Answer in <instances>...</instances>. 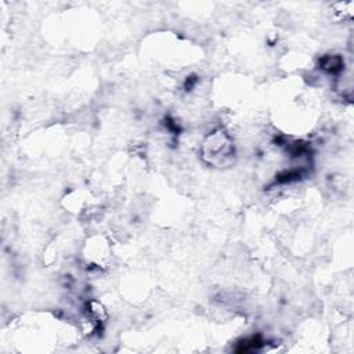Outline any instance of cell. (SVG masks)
<instances>
[{
	"mask_svg": "<svg viewBox=\"0 0 354 354\" xmlns=\"http://www.w3.org/2000/svg\"><path fill=\"white\" fill-rule=\"evenodd\" d=\"M319 68L328 75H337L343 71L344 61L339 54H326L319 58Z\"/></svg>",
	"mask_w": 354,
	"mask_h": 354,
	"instance_id": "obj_2",
	"label": "cell"
},
{
	"mask_svg": "<svg viewBox=\"0 0 354 354\" xmlns=\"http://www.w3.org/2000/svg\"><path fill=\"white\" fill-rule=\"evenodd\" d=\"M201 156L212 167L224 169L234 165L236 151L231 134L223 127L212 130L201 144Z\"/></svg>",
	"mask_w": 354,
	"mask_h": 354,
	"instance_id": "obj_1",
	"label": "cell"
}]
</instances>
